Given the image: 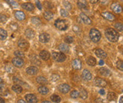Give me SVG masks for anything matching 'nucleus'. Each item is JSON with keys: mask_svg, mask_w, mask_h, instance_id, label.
I'll list each match as a JSON object with an SVG mask.
<instances>
[{"mask_svg": "<svg viewBox=\"0 0 123 103\" xmlns=\"http://www.w3.org/2000/svg\"><path fill=\"white\" fill-rule=\"evenodd\" d=\"M105 35L106 38L108 39L111 42H116L119 38V33L116 31L114 29L108 28L105 31Z\"/></svg>", "mask_w": 123, "mask_h": 103, "instance_id": "f257e3e1", "label": "nucleus"}, {"mask_svg": "<svg viewBox=\"0 0 123 103\" xmlns=\"http://www.w3.org/2000/svg\"><path fill=\"white\" fill-rule=\"evenodd\" d=\"M89 37L93 42H99L101 38V34L97 29L93 28L90 30Z\"/></svg>", "mask_w": 123, "mask_h": 103, "instance_id": "f03ea898", "label": "nucleus"}, {"mask_svg": "<svg viewBox=\"0 0 123 103\" xmlns=\"http://www.w3.org/2000/svg\"><path fill=\"white\" fill-rule=\"evenodd\" d=\"M54 26L59 30H66L67 29V24H66V21L61 19H58L56 20L54 23Z\"/></svg>", "mask_w": 123, "mask_h": 103, "instance_id": "7ed1b4c3", "label": "nucleus"}, {"mask_svg": "<svg viewBox=\"0 0 123 103\" xmlns=\"http://www.w3.org/2000/svg\"><path fill=\"white\" fill-rule=\"evenodd\" d=\"M52 57L53 59L58 62V63H62L66 60V56L63 53H58V52H53L52 53Z\"/></svg>", "mask_w": 123, "mask_h": 103, "instance_id": "20e7f679", "label": "nucleus"}, {"mask_svg": "<svg viewBox=\"0 0 123 103\" xmlns=\"http://www.w3.org/2000/svg\"><path fill=\"white\" fill-rule=\"evenodd\" d=\"M94 84L95 86L100 87H105L107 85L106 81L100 78H95L94 80Z\"/></svg>", "mask_w": 123, "mask_h": 103, "instance_id": "39448f33", "label": "nucleus"}, {"mask_svg": "<svg viewBox=\"0 0 123 103\" xmlns=\"http://www.w3.org/2000/svg\"><path fill=\"white\" fill-rule=\"evenodd\" d=\"M39 42L41 43H43V44L47 43L49 42V40H50V35L48 33H43L39 35Z\"/></svg>", "mask_w": 123, "mask_h": 103, "instance_id": "423d86ee", "label": "nucleus"}, {"mask_svg": "<svg viewBox=\"0 0 123 103\" xmlns=\"http://www.w3.org/2000/svg\"><path fill=\"white\" fill-rule=\"evenodd\" d=\"M111 9L112 10V11H114L116 14H121L123 11L122 7L119 3H112L111 5Z\"/></svg>", "mask_w": 123, "mask_h": 103, "instance_id": "0eeeda50", "label": "nucleus"}, {"mask_svg": "<svg viewBox=\"0 0 123 103\" xmlns=\"http://www.w3.org/2000/svg\"><path fill=\"white\" fill-rule=\"evenodd\" d=\"M12 64L18 67V68H20V67H22L24 64V62L23 60L21 59V58H19V57H15V58H13L12 59Z\"/></svg>", "mask_w": 123, "mask_h": 103, "instance_id": "6e6552de", "label": "nucleus"}, {"mask_svg": "<svg viewBox=\"0 0 123 103\" xmlns=\"http://www.w3.org/2000/svg\"><path fill=\"white\" fill-rule=\"evenodd\" d=\"M101 16L103 17L104 18H105L106 20H110V21H113V20L116 19V17L114 16L113 14L110 13V12H107V11L102 12L101 13Z\"/></svg>", "mask_w": 123, "mask_h": 103, "instance_id": "1a4fd4ad", "label": "nucleus"}, {"mask_svg": "<svg viewBox=\"0 0 123 103\" xmlns=\"http://www.w3.org/2000/svg\"><path fill=\"white\" fill-rule=\"evenodd\" d=\"M25 99L28 103H36L38 99L34 94H27L25 96Z\"/></svg>", "mask_w": 123, "mask_h": 103, "instance_id": "9d476101", "label": "nucleus"}, {"mask_svg": "<svg viewBox=\"0 0 123 103\" xmlns=\"http://www.w3.org/2000/svg\"><path fill=\"white\" fill-rule=\"evenodd\" d=\"M58 90L60 92H62V93H67L70 90V87L66 84H62L59 85Z\"/></svg>", "mask_w": 123, "mask_h": 103, "instance_id": "9b49d317", "label": "nucleus"}, {"mask_svg": "<svg viewBox=\"0 0 123 103\" xmlns=\"http://www.w3.org/2000/svg\"><path fill=\"white\" fill-rule=\"evenodd\" d=\"M38 69L35 66H29L27 69L26 71L29 75H35L38 73Z\"/></svg>", "mask_w": 123, "mask_h": 103, "instance_id": "f8f14e48", "label": "nucleus"}, {"mask_svg": "<svg viewBox=\"0 0 123 103\" xmlns=\"http://www.w3.org/2000/svg\"><path fill=\"white\" fill-rule=\"evenodd\" d=\"M30 62L34 64V65H39L41 64V61L39 58V56L37 55H35V54H32L31 56H30Z\"/></svg>", "mask_w": 123, "mask_h": 103, "instance_id": "ddd939ff", "label": "nucleus"}, {"mask_svg": "<svg viewBox=\"0 0 123 103\" xmlns=\"http://www.w3.org/2000/svg\"><path fill=\"white\" fill-rule=\"evenodd\" d=\"M21 8L24 10H26L27 11H32L34 10V5L32 3H29V2L23 3L21 5Z\"/></svg>", "mask_w": 123, "mask_h": 103, "instance_id": "4468645a", "label": "nucleus"}, {"mask_svg": "<svg viewBox=\"0 0 123 103\" xmlns=\"http://www.w3.org/2000/svg\"><path fill=\"white\" fill-rule=\"evenodd\" d=\"M95 54H96V56H97V57H99L100 59H105V58H106V56H107L106 53L102 49H97L95 50Z\"/></svg>", "mask_w": 123, "mask_h": 103, "instance_id": "2eb2a0df", "label": "nucleus"}, {"mask_svg": "<svg viewBox=\"0 0 123 103\" xmlns=\"http://www.w3.org/2000/svg\"><path fill=\"white\" fill-rule=\"evenodd\" d=\"M72 65H73L74 69L79 70L82 68V62L79 59H75L72 62Z\"/></svg>", "mask_w": 123, "mask_h": 103, "instance_id": "dca6fc26", "label": "nucleus"}, {"mask_svg": "<svg viewBox=\"0 0 123 103\" xmlns=\"http://www.w3.org/2000/svg\"><path fill=\"white\" fill-rule=\"evenodd\" d=\"M82 78L84 81H88L91 79V72L87 69H85L83 71H82Z\"/></svg>", "mask_w": 123, "mask_h": 103, "instance_id": "f3484780", "label": "nucleus"}, {"mask_svg": "<svg viewBox=\"0 0 123 103\" xmlns=\"http://www.w3.org/2000/svg\"><path fill=\"white\" fill-rule=\"evenodd\" d=\"M18 45L20 48H28L29 44L27 40H25L23 38H20L18 42Z\"/></svg>", "mask_w": 123, "mask_h": 103, "instance_id": "a211bd4d", "label": "nucleus"}, {"mask_svg": "<svg viewBox=\"0 0 123 103\" xmlns=\"http://www.w3.org/2000/svg\"><path fill=\"white\" fill-rule=\"evenodd\" d=\"M99 73L102 76H104V77H109L111 74L110 71L107 68H105V67H102V68L99 69Z\"/></svg>", "mask_w": 123, "mask_h": 103, "instance_id": "6ab92c4d", "label": "nucleus"}, {"mask_svg": "<svg viewBox=\"0 0 123 103\" xmlns=\"http://www.w3.org/2000/svg\"><path fill=\"white\" fill-rule=\"evenodd\" d=\"M77 5L80 9H87L88 5L86 0H79L77 2Z\"/></svg>", "mask_w": 123, "mask_h": 103, "instance_id": "aec40b11", "label": "nucleus"}, {"mask_svg": "<svg viewBox=\"0 0 123 103\" xmlns=\"http://www.w3.org/2000/svg\"><path fill=\"white\" fill-rule=\"evenodd\" d=\"M50 54L47 50H42L39 53V56L42 58L43 60H48L50 58Z\"/></svg>", "mask_w": 123, "mask_h": 103, "instance_id": "412c9836", "label": "nucleus"}, {"mask_svg": "<svg viewBox=\"0 0 123 103\" xmlns=\"http://www.w3.org/2000/svg\"><path fill=\"white\" fill-rule=\"evenodd\" d=\"M14 16H15V17H16V19L18 20H23L25 19V17H26L23 11H15L14 12Z\"/></svg>", "mask_w": 123, "mask_h": 103, "instance_id": "4be33fe9", "label": "nucleus"}, {"mask_svg": "<svg viewBox=\"0 0 123 103\" xmlns=\"http://www.w3.org/2000/svg\"><path fill=\"white\" fill-rule=\"evenodd\" d=\"M80 17H81V20H82V21L85 23V24H91V19L87 16V15H85V14L83 13H81L80 14Z\"/></svg>", "mask_w": 123, "mask_h": 103, "instance_id": "5701e85b", "label": "nucleus"}, {"mask_svg": "<svg viewBox=\"0 0 123 103\" xmlns=\"http://www.w3.org/2000/svg\"><path fill=\"white\" fill-rule=\"evenodd\" d=\"M38 91L40 94H42V95H46V94H48V92H49V90L48 87H46L45 86H41L39 87V88H38Z\"/></svg>", "mask_w": 123, "mask_h": 103, "instance_id": "b1692460", "label": "nucleus"}, {"mask_svg": "<svg viewBox=\"0 0 123 103\" xmlns=\"http://www.w3.org/2000/svg\"><path fill=\"white\" fill-rule=\"evenodd\" d=\"M69 46L66 44V43H62V44H60L59 45V50L61 51V52H63V53H66V52H68L69 51Z\"/></svg>", "mask_w": 123, "mask_h": 103, "instance_id": "393cba45", "label": "nucleus"}, {"mask_svg": "<svg viewBox=\"0 0 123 103\" xmlns=\"http://www.w3.org/2000/svg\"><path fill=\"white\" fill-rule=\"evenodd\" d=\"M25 35L28 38H33L35 35V33L32 29H27L25 30Z\"/></svg>", "mask_w": 123, "mask_h": 103, "instance_id": "a878e982", "label": "nucleus"}, {"mask_svg": "<svg viewBox=\"0 0 123 103\" xmlns=\"http://www.w3.org/2000/svg\"><path fill=\"white\" fill-rule=\"evenodd\" d=\"M79 96L83 99H87V97H88V92L82 87H81L79 89Z\"/></svg>", "mask_w": 123, "mask_h": 103, "instance_id": "bb28decb", "label": "nucleus"}, {"mask_svg": "<svg viewBox=\"0 0 123 103\" xmlns=\"http://www.w3.org/2000/svg\"><path fill=\"white\" fill-rule=\"evenodd\" d=\"M12 89L14 92H15L16 93H20L23 91V88L21 86H20L18 84H14L12 86Z\"/></svg>", "mask_w": 123, "mask_h": 103, "instance_id": "cd10ccee", "label": "nucleus"}, {"mask_svg": "<svg viewBox=\"0 0 123 103\" xmlns=\"http://www.w3.org/2000/svg\"><path fill=\"white\" fill-rule=\"evenodd\" d=\"M31 22L33 24H34L35 27H39L42 24V21L40 20V19L39 17H33L31 18Z\"/></svg>", "mask_w": 123, "mask_h": 103, "instance_id": "c85d7f7f", "label": "nucleus"}, {"mask_svg": "<svg viewBox=\"0 0 123 103\" xmlns=\"http://www.w3.org/2000/svg\"><path fill=\"white\" fill-rule=\"evenodd\" d=\"M43 16H44V17H45V20H52V19L53 18L54 14H53L52 12L47 11H45V12H44Z\"/></svg>", "mask_w": 123, "mask_h": 103, "instance_id": "c756f323", "label": "nucleus"}, {"mask_svg": "<svg viewBox=\"0 0 123 103\" xmlns=\"http://www.w3.org/2000/svg\"><path fill=\"white\" fill-rule=\"evenodd\" d=\"M36 81L40 84H46L48 83L47 79H46L43 76H39L38 78H36Z\"/></svg>", "mask_w": 123, "mask_h": 103, "instance_id": "7c9ffc66", "label": "nucleus"}, {"mask_svg": "<svg viewBox=\"0 0 123 103\" xmlns=\"http://www.w3.org/2000/svg\"><path fill=\"white\" fill-rule=\"evenodd\" d=\"M87 64L91 65V66H94L96 65V60L94 58L93 56H89V57L87 59Z\"/></svg>", "mask_w": 123, "mask_h": 103, "instance_id": "2f4dec72", "label": "nucleus"}, {"mask_svg": "<svg viewBox=\"0 0 123 103\" xmlns=\"http://www.w3.org/2000/svg\"><path fill=\"white\" fill-rule=\"evenodd\" d=\"M8 36V33L5 29H0V40H5Z\"/></svg>", "mask_w": 123, "mask_h": 103, "instance_id": "473e14b6", "label": "nucleus"}, {"mask_svg": "<svg viewBox=\"0 0 123 103\" xmlns=\"http://www.w3.org/2000/svg\"><path fill=\"white\" fill-rule=\"evenodd\" d=\"M7 94H8V90L5 87L4 84H0V95L6 96Z\"/></svg>", "mask_w": 123, "mask_h": 103, "instance_id": "72a5a7b5", "label": "nucleus"}, {"mask_svg": "<svg viewBox=\"0 0 123 103\" xmlns=\"http://www.w3.org/2000/svg\"><path fill=\"white\" fill-rule=\"evenodd\" d=\"M116 99V95L113 92H110L107 95V99L109 101H114Z\"/></svg>", "mask_w": 123, "mask_h": 103, "instance_id": "f704fd0d", "label": "nucleus"}, {"mask_svg": "<svg viewBox=\"0 0 123 103\" xmlns=\"http://www.w3.org/2000/svg\"><path fill=\"white\" fill-rule=\"evenodd\" d=\"M51 100H52L53 102H55V103H58L60 102L61 99L60 97L58 96V95H56V94H54L51 96Z\"/></svg>", "mask_w": 123, "mask_h": 103, "instance_id": "c9c22d12", "label": "nucleus"}, {"mask_svg": "<svg viewBox=\"0 0 123 103\" xmlns=\"http://www.w3.org/2000/svg\"><path fill=\"white\" fill-rule=\"evenodd\" d=\"M114 26L117 31H119V32H122L123 31V25L121 23H116Z\"/></svg>", "mask_w": 123, "mask_h": 103, "instance_id": "e433bc0d", "label": "nucleus"}, {"mask_svg": "<svg viewBox=\"0 0 123 103\" xmlns=\"http://www.w3.org/2000/svg\"><path fill=\"white\" fill-rule=\"evenodd\" d=\"M70 96L72 98H73V99H76V98H78L79 96V92L77 91V90H73L70 92Z\"/></svg>", "mask_w": 123, "mask_h": 103, "instance_id": "4c0bfd02", "label": "nucleus"}, {"mask_svg": "<svg viewBox=\"0 0 123 103\" xmlns=\"http://www.w3.org/2000/svg\"><path fill=\"white\" fill-rule=\"evenodd\" d=\"M6 71H7V72L10 73V74H12L13 73L14 71V67H12V65H6Z\"/></svg>", "mask_w": 123, "mask_h": 103, "instance_id": "58836bf2", "label": "nucleus"}, {"mask_svg": "<svg viewBox=\"0 0 123 103\" xmlns=\"http://www.w3.org/2000/svg\"><path fill=\"white\" fill-rule=\"evenodd\" d=\"M6 1L13 8H18V4L16 2H14V0H6Z\"/></svg>", "mask_w": 123, "mask_h": 103, "instance_id": "ea45409f", "label": "nucleus"}, {"mask_svg": "<svg viewBox=\"0 0 123 103\" xmlns=\"http://www.w3.org/2000/svg\"><path fill=\"white\" fill-rule=\"evenodd\" d=\"M44 6L45 8H47V9H52L54 8V5L52 3V2H44Z\"/></svg>", "mask_w": 123, "mask_h": 103, "instance_id": "a19ab883", "label": "nucleus"}, {"mask_svg": "<svg viewBox=\"0 0 123 103\" xmlns=\"http://www.w3.org/2000/svg\"><path fill=\"white\" fill-rule=\"evenodd\" d=\"M60 15L64 17H66L69 16V13L66 9H60Z\"/></svg>", "mask_w": 123, "mask_h": 103, "instance_id": "79ce46f5", "label": "nucleus"}, {"mask_svg": "<svg viewBox=\"0 0 123 103\" xmlns=\"http://www.w3.org/2000/svg\"><path fill=\"white\" fill-rule=\"evenodd\" d=\"M116 66L117 68L121 71H123V61L122 60H119L116 63Z\"/></svg>", "mask_w": 123, "mask_h": 103, "instance_id": "37998d69", "label": "nucleus"}, {"mask_svg": "<svg viewBox=\"0 0 123 103\" xmlns=\"http://www.w3.org/2000/svg\"><path fill=\"white\" fill-rule=\"evenodd\" d=\"M14 54L17 56V57H19V58H23L24 56V54L21 51H19V50H17V51H14Z\"/></svg>", "mask_w": 123, "mask_h": 103, "instance_id": "c03bdc74", "label": "nucleus"}, {"mask_svg": "<svg viewBox=\"0 0 123 103\" xmlns=\"http://www.w3.org/2000/svg\"><path fill=\"white\" fill-rule=\"evenodd\" d=\"M8 20V17L5 14H0V23H6Z\"/></svg>", "mask_w": 123, "mask_h": 103, "instance_id": "a18cd8bd", "label": "nucleus"}, {"mask_svg": "<svg viewBox=\"0 0 123 103\" xmlns=\"http://www.w3.org/2000/svg\"><path fill=\"white\" fill-rule=\"evenodd\" d=\"M73 38L72 36H70V35H68V36H66L65 38V42L66 43H68V44H71L73 43Z\"/></svg>", "mask_w": 123, "mask_h": 103, "instance_id": "49530a36", "label": "nucleus"}, {"mask_svg": "<svg viewBox=\"0 0 123 103\" xmlns=\"http://www.w3.org/2000/svg\"><path fill=\"white\" fill-rule=\"evenodd\" d=\"M51 79H52V81H57L60 79V76L58 75H56V74H54L52 75L51 77Z\"/></svg>", "mask_w": 123, "mask_h": 103, "instance_id": "de8ad7c7", "label": "nucleus"}, {"mask_svg": "<svg viewBox=\"0 0 123 103\" xmlns=\"http://www.w3.org/2000/svg\"><path fill=\"white\" fill-rule=\"evenodd\" d=\"M35 5H36V7L39 9V10H42V4L40 3V2L39 1V0H35Z\"/></svg>", "mask_w": 123, "mask_h": 103, "instance_id": "09e8293b", "label": "nucleus"}, {"mask_svg": "<svg viewBox=\"0 0 123 103\" xmlns=\"http://www.w3.org/2000/svg\"><path fill=\"white\" fill-rule=\"evenodd\" d=\"M64 7H66V8H67V9H71L72 8L71 4L69 3L68 2H64Z\"/></svg>", "mask_w": 123, "mask_h": 103, "instance_id": "8fccbe9b", "label": "nucleus"}, {"mask_svg": "<svg viewBox=\"0 0 123 103\" xmlns=\"http://www.w3.org/2000/svg\"><path fill=\"white\" fill-rule=\"evenodd\" d=\"M10 27H11L14 31V30H16L18 29V24L17 23H12L11 25H10Z\"/></svg>", "mask_w": 123, "mask_h": 103, "instance_id": "3c124183", "label": "nucleus"}, {"mask_svg": "<svg viewBox=\"0 0 123 103\" xmlns=\"http://www.w3.org/2000/svg\"><path fill=\"white\" fill-rule=\"evenodd\" d=\"M98 1L99 0H89L90 3H91V4H96Z\"/></svg>", "mask_w": 123, "mask_h": 103, "instance_id": "603ef678", "label": "nucleus"}, {"mask_svg": "<svg viewBox=\"0 0 123 103\" xmlns=\"http://www.w3.org/2000/svg\"><path fill=\"white\" fill-rule=\"evenodd\" d=\"M99 93H100V95H104V94H105V91H104V90L101 89V90L99 91Z\"/></svg>", "mask_w": 123, "mask_h": 103, "instance_id": "864d4df0", "label": "nucleus"}, {"mask_svg": "<svg viewBox=\"0 0 123 103\" xmlns=\"http://www.w3.org/2000/svg\"><path fill=\"white\" fill-rule=\"evenodd\" d=\"M18 103H27V102H25L24 100H23V99H19L18 101Z\"/></svg>", "mask_w": 123, "mask_h": 103, "instance_id": "5fc2aeb1", "label": "nucleus"}, {"mask_svg": "<svg viewBox=\"0 0 123 103\" xmlns=\"http://www.w3.org/2000/svg\"><path fill=\"white\" fill-rule=\"evenodd\" d=\"M0 103H5V100L2 99V97H0Z\"/></svg>", "mask_w": 123, "mask_h": 103, "instance_id": "6e6d98bb", "label": "nucleus"}, {"mask_svg": "<svg viewBox=\"0 0 123 103\" xmlns=\"http://www.w3.org/2000/svg\"><path fill=\"white\" fill-rule=\"evenodd\" d=\"M104 63V61H103V60H100V61L99 62V64H100V65H103Z\"/></svg>", "mask_w": 123, "mask_h": 103, "instance_id": "4d7b16f0", "label": "nucleus"}, {"mask_svg": "<svg viewBox=\"0 0 123 103\" xmlns=\"http://www.w3.org/2000/svg\"><path fill=\"white\" fill-rule=\"evenodd\" d=\"M119 103H123V96H122L119 99Z\"/></svg>", "mask_w": 123, "mask_h": 103, "instance_id": "13d9d810", "label": "nucleus"}, {"mask_svg": "<svg viewBox=\"0 0 123 103\" xmlns=\"http://www.w3.org/2000/svg\"><path fill=\"white\" fill-rule=\"evenodd\" d=\"M42 103H52V102H48V101H44V102H42Z\"/></svg>", "mask_w": 123, "mask_h": 103, "instance_id": "bf43d9fd", "label": "nucleus"}, {"mask_svg": "<svg viewBox=\"0 0 123 103\" xmlns=\"http://www.w3.org/2000/svg\"><path fill=\"white\" fill-rule=\"evenodd\" d=\"M2 84V79L0 78V84Z\"/></svg>", "mask_w": 123, "mask_h": 103, "instance_id": "052dcab7", "label": "nucleus"}, {"mask_svg": "<svg viewBox=\"0 0 123 103\" xmlns=\"http://www.w3.org/2000/svg\"><path fill=\"white\" fill-rule=\"evenodd\" d=\"M122 54H123V49L122 50Z\"/></svg>", "mask_w": 123, "mask_h": 103, "instance_id": "680f3d73", "label": "nucleus"}]
</instances>
